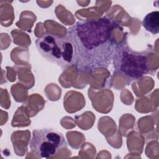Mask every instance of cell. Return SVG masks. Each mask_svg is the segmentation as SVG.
I'll return each mask as SVG.
<instances>
[{"mask_svg": "<svg viewBox=\"0 0 159 159\" xmlns=\"http://www.w3.org/2000/svg\"><path fill=\"white\" fill-rule=\"evenodd\" d=\"M123 29L119 22L109 17L86 19L70 27L65 35L74 49V65L79 72H92L107 68L118 45L114 31Z\"/></svg>", "mask_w": 159, "mask_h": 159, "instance_id": "obj_1", "label": "cell"}, {"mask_svg": "<svg viewBox=\"0 0 159 159\" xmlns=\"http://www.w3.org/2000/svg\"><path fill=\"white\" fill-rule=\"evenodd\" d=\"M114 74L129 81L139 80L150 73L148 54L132 49L126 39L118 43L112 58Z\"/></svg>", "mask_w": 159, "mask_h": 159, "instance_id": "obj_2", "label": "cell"}, {"mask_svg": "<svg viewBox=\"0 0 159 159\" xmlns=\"http://www.w3.org/2000/svg\"><path fill=\"white\" fill-rule=\"evenodd\" d=\"M37 49L47 60L62 70L74 65V49L71 42L66 37H60L47 32L35 40Z\"/></svg>", "mask_w": 159, "mask_h": 159, "instance_id": "obj_3", "label": "cell"}, {"mask_svg": "<svg viewBox=\"0 0 159 159\" xmlns=\"http://www.w3.org/2000/svg\"><path fill=\"white\" fill-rule=\"evenodd\" d=\"M29 147L37 157L48 158L53 157L60 150L67 147V142L63 134L54 129H37L33 130Z\"/></svg>", "mask_w": 159, "mask_h": 159, "instance_id": "obj_4", "label": "cell"}, {"mask_svg": "<svg viewBox=\"0 0 159 159\" xmlns=\"http://www.w3.org/2000/svg\"><path fill=\"white\" fill-rule=\"evenodd\" d=\"M145 30L153 35L159 33V12L158 11L147 14L142 20Z\"/></svg>", "mask_w": 159, "mask_h": 159, "instance_id": "obj_5", "label": "cell"}]
</instances>
